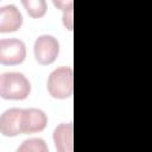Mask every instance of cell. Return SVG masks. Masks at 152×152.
<instances>
[{"mask_svg":"<svg viewBox=\"0 0 152 152\" xmlns=\"http://www.w3.org/2000/svg\"><path fill=\"white\" fill-rule=\"evenodd\" d=\"M48 125V116L44 110L39 108L24 109V134L39 133L45 129Z\"/></svg>","mask_w":152,"mask_h":152,"instance_id":"8","label":"cell"},{"mask_svg":"<svg viewBox=\"0 0 152 152\" xmlns=\"http://www.w3.org/2000/svg\"><path fill=\"white\" fill-rule=\"evenodd\" d=\"M46 89L51 97L65 100L74 93V71L71 66H59L52 70L46 81Z\"/></svg>","mask_w":152,"mask_h":152,"instance_id":"2","label":"cell"},{"mask_svg":"<svg viewBox=\"0 0 152 152\" xmlns=\"http://www.w3.org/2000/svg\"><path fill=\"white\" fill-rule=\"evenodd\" d=\"M0 132L4 137L10 138L24 134V109H6L0 116Z\"/></svg>","mask_w":152,"mask_h":152,"instance_id":"5","label":"cell"},{"mask_svg":"<svg viewBox=\"0 0 152 152\" xmlns=\"http://www.w3.org/2000/svg\"><path fill=\"white\" fill-rule=\"evenodd\" d=\"M48 146L42 138H30L23 141L18 152H48Z\"/></svg>","mask_w":152,"mask_h":152,"instance_id":"10","label":"cell"},{"mask_svg":"<svg viewBox=\"0 0 152 152\" xmlns=\"http://www.w3.org/2000/svg\"><path fill=\"white\" fill-rule=\"evenodd\" d=\"M33 55L40 65L52 64L59 55V43L57 38L51 34L39 36L33 45Z\"/></svg>","mask_w":152,"mask_h":152,"instance_id":"3","label":"cell"},{"mask_svg":"<svg viewBox=\"0 0 152 152\" xmlns=\"http://www.w3.org/2000/svg\"><path fill=\"white\" fill-rule=\"evenodd\" d=\"M31 83L28 78L18 71L4 72L0 76V96L5 100L20 101L28 97Z\"/></svg>","mask_w":152,"mask_h":152,"instance_id":"1","label":"cell"},{"mask_svg":"<svg viewBox=\"0 0 152 152\" xmlns=\"http://www.w3.org/2000/svg\"><path fill=\"white\" fill-rule=\"evenodd\" d=\"M72 17H74V6L66 8L65 11H63L62 23H63L64 27H65L68 31H72V28H74V20H72Z\"/></svg>","mask_w":152,"mask_h":152,"instance_id":"11","label":"cell"},{"mask_svg":"<svg viewBox=\"0 0 152 152\" xmlns=\"http://www.w3.org/2000/svg\"><path fill=\"white\" fill-rule=\"evenodd\" d=\"M53 6L59 11H65L66 8L74 6V0H51Z\"/></svg>","mask_w":152,"mask_h":152,"instance_id":"12","label":"cell"},{"mask_svg":"<svg viewBox=\"0 0 152 152\" xmlns=\"http://www.w3.org/2000/svg\"><path fill=\"white\" fill-rule=\"evenodd\" d=\"M52 139L58 152H72L74 148V125L72 122L59 124L53 133Z\"/></svg>","mask_w":152,"mask_h":152,"instance_id":"6","label":"cell"},{"mask_svg":"<svg viewBox=\"0 0 152 152\" xmlns=\"http://www.w3.org/2000/svg\"><path fill=\"white\" fill-rule=\"evenodd\" d=\"M26 58V45L18 38L0 40V63L4 65H18Z\"/></svg>","mask_w":152,"mask_h":152,"instance_id":"4","label":"cell"},{"mask_svg":"<svg viewBox=\"0 0 152 152\" xmlns=\"http://www.w3.org/2000/svg\"><path fill=\"white\" fill-rule=\"evenodd\" d=\"M21 4L27 14L34 19L44 17L48 11L46 0H21Z\"/></svg>","mask_w":152,"mask_h":152,"instance_id":"9","label":"cell"},{"mask_svg":"<svg viewBox=\"0 0 152 152\" xmlns=\"http://www.w3.org/2000/svg\"><path fill=\"white\" fill-rule=\"evenodd\" d=\"M23 25V15L14 5H6L0 8V32L8 33L18 31Z\"/></svg>","mask_w":152,"mask_h":152,"instance_id":"7","label":"cell"}]
</instances>
